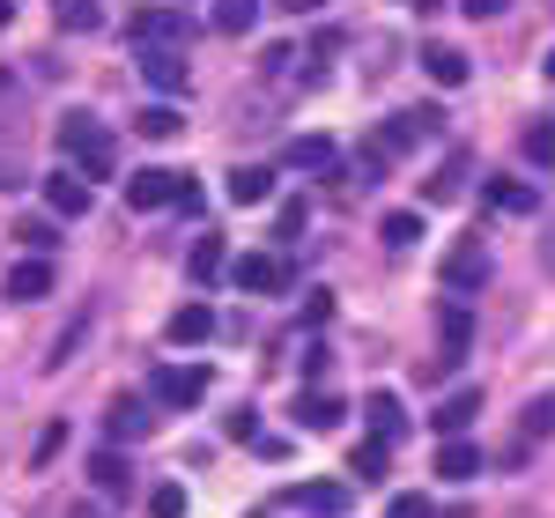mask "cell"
<instances>
[{"mask_svg": "<svg viewBox=\"0 0 555 518\" xmlns=\"http://www.w3.org/2000/svg\"><path fill=\"white\" fill-rule=\"evenodd\" d=\"M60 148L75 156V171H82V178H112V171H119V141L96 127V119H82V112L60 119Z\"/></svg>", "mask_w": 555, "mask_h": 518, "instance_id": "obj_1", "label": "cell"}, {"mask_svg": "<svg viewBox=\"0 0 555 518\" xmlns=\"http://www.w3.org/2000/svg\"><path fill=\"white\" fill-rule=\"evenodd\" d=\"M474 348V311L467 303H444V319H437V355H429V371L444 378V371H460Z\"/></svg>", "mask_w": 555, "mask_h": 518, "instance_id": "obj_2", "label": "cell"}, {"mask_svg": "<svg viewBox=\"0 0 555 518\" xmlns=\"http://www.w3.org/2000/svg\"><path fill=\"white\" fill-rule=\"evenodd\" d=\"M230 282H237L245 297H282V289H289V259L282 252H245V259H230Z\"/></svg>", "mask_w": 555, "mask_h": 518, "instance_id": "obj_3", "label": "cell"}, {"mask_svg": "<svg viewBox=\"0 0 555 518\" xmlns=\"http://www.w3.org/2000/svg\"><path fill=\"white\" fill-rule=\"evenodd\" d=\"M437 274H444V289H452V297L481 289V282H489V245H481V237H460V245L444 252V267H437Z\"/></svg>", "mask_w": 555, "mask_h": 518, "instance_id": "obj_4", "label": "cell"}, {"mask_svg": "<svg viewBox=\"0 0 555 518\" xmlns=\"http://www.w3.org/2000/svg\"><path fill=\"white\" fill-rule=\"evenodd\" d=\"M141 75H149V89H164V96H185L193 89V67H185L178 44H141Z\"/></svg>", "mask_w": 555, "mask_h": 518, "instance_id": "obj_5", "label": "cell"}, {"mask_svg": "<svg viewBox=\"0 0 555 518\" xmlns=\"http://www.w3.org/2000/svg\"><path fill=\"white\" fill-rule=\"evenodd\" d=\"M156 400H164V407H201V400H208V371H201V363H164V371H156Z\"/></svg>", "mask_w": 555, "mask_h": 518, "instance_id": "obj_6", "label": "cell"}, {"mask_svg": "<svg viewBox=\"0 0 555 518\" xmlns=\"http://www.w3.org/2000/svg\"><path fill=\"white\" fill-rule=\"evenodd\" d=\"M178 185H185V171H133L127 178V208H133V216H149V208H178Z\"/></svg>", "mask_w": 555, "mask_h": 518, "instance_id": "obj_7", "label": "cell"}, {"mask_svg": "<svg viewBox=\"0 0 555 518\" xmlns=\"http://www.w3.org/2000/svg\"><path fill=\"white\" fill-rule=\"evenodd\" d=\"M178 38H193V15L185 8H141L133 15V44H178Z\"/></svg>", "mask_w": 555, "mask_h": 518, "instance_id": "obj_8", "label": "cell"}, {"mask_svg": "<svg viewBox=\"0 0 555 518\" xmlns=\"http://www.w3.org/2000/svg\"><path fill=\"white\" fill-rule=\"evenodd\" d=\"M8 297H15V303H38V297H52V259H44V252H30V259H8Z\"/></svg>", "mask_w": 555, "mask_h": 518, "instance_id": "obj_9", "label": "cell"}, {"mask_svg": "<svg viewBox=\"0 0 555 518\" xmlns=\"http://www.w3.org/2000/svg\"><path fill=\"white\" fill-rule=\"evenodd\" d=\"M44 208H52L60 222H82V216H89V178L52 171V178H44Z\"/></svg>", "mask_w": 555, "mask_h": 518, "instance_id": "obj_10", "label": "cell"}, {"mask_svg": "<svg viewBox=\"0 0 555 518\" xmlns=\"http://www.w3.org/2000/svg\"><path fill=\"white\" fill-rule=\"evenodd\" d=\"M289 164H297V171H319V178H341V148H334L326 133H297V141H289Z\"/></svg>", "mask_w": 555, "mask_h": 518, "instance_id": "obj_11", "label": "cell"}, {"mask_svg": "<svg viewBox=\"0 0 555 518\" xmlns=\"http://www.w3.org/2000/svg\"><path fill=\"white\" fill-rule=\"evenodd\" d=\"M423 75H429L437 89H460V82L474 75V60L460 52V44H423Z\"/></svg>", "mask_w": 555, "mask_h": 518, "instance_id": "obj_12", "label": "cell"}, {"mask_svg": "<svg viewBox=\"0 0 555 518\" xmlns=\"http://www.w3.org/2000/svg\"><path fill=\"white\" fill-rule=\"evenodd\" d=\"M474 415H481V392L460 386L452 400H437V407H429V430H437V437H460V430L474 423Z\"/></svg>", "mask_w": 555, "mask_h": 518, "instance_id": "obj_13", "label": "cell"}, {"mask_svg": "<svg viewBox=\"0 0 555 518\" xmlns=\"http://www.w3.org/2000/svg\"><path fill=\"white\" fill-rule=\"evenodd\" d=\"M164 334H171L178 348H201V341L215 334V311H208L201 297H193V303H178V311H171V326H164Z\"/></svg>", "mask_w": 555, "mask_h": 518, "instance_id": "obj_14", "label": "cell"}, {"mask_svg": "<svg viewBox=\"0 0 555 518\" xmlns=\"http://www.w3.org/2000/svg\"><path fill=\"white\" fill-rule=\"evenodd\" d=\"M467 171H474V156H467V148H452V156H444V171L423 178V193L444 208V200H460V193H467Z\"/></svg>", "mask_w": 555, "mask_h": 518, "instance_id": "obj_15", "label": "cell"}, {"mask_svg": "<svg viewBox=\"0 0 555 518\" xmlns=\"http://www.w3.org/2000/svg\"><path fill=\"white\" fill-rule=\"evenodd\" d=\"M489 208H496V216H533V208H541V193H533V185H518V178H489Z\"/></svg>", "mask_w": 555, "mask_h": 518, "instance_id": "obj_16", "label": "cell"}, {"mask_svg": "<svg viewBox=\"0 0 555 518\" xmlns=\"http://www.w3.org/2000/svg\"><path fill=\"white\" fill-rule=\"evenodd\" d=\"M289 504H304V511H319V518H341L348 511V489H341V481H311V489H289Z\"/></svg>", "mask_w": 555, "mask_h": 518, "instance_id": "obj_17", "label": "cell"}, {"mask_svg": "<svg viewBox=\"0 0 555 518\" xmlns=\"http://www.w3.org/2000/svg\"><path fill=\"white\" fill-rule=\"evenodd\" d=\"M437 475H444V481H474V475H481V452H474L467 437H444V452H437Z\"/></svg>", "mask_w": 555, "mask_h": 518, "instance_id": "obj_18", "label": "cell"}, {"mask_svg": "<svg viewBox=\"0 0 555 518\" xmlns=\"http://www.w3.org/2000/svg\"><path fill=\"white\" fill-rule=\"evenodd\" d=\"M341 415H348V407L334 400V392H304V400H297V423H304V430H341Z\"/></svg>", "mask_w": 555, "mask_h": 518, "instance_id": "obj_19", "label": "cell"}, {"mask_svg": "<svg viewBox=\"0 0 555 518\" xmlns=\"http://www.w3.org/2000/svg\"><path fill=\"white\" fill-rule=\"evenodd\" d=\"M52 23L75 30V38H89V30H104V8H96V0H52Z\"/></svg>", "mask_w": 555, "mask_h": 518, "instance_id": "obj_20", "label": "cell"}, {"mask_svg": "<svg viewBox=\"0 0 555 518\" xmlns=\"http://www.w3.org/2000/svg\"><path fill=\"white\" fill-rule=\"evenodd\" d=\"M267 193H274V171H259V164H245V171H230V200H237V208H259Z\"/></svg>", "mask_w": 555, "mask_h": 518, "instance_id": "obj_21", "label": "cell"}, {"mask_svg": "<svg viewBox=\"0 0 555 518\" xmlns=\"http://www.w3.org/2000/svg\"><path fill=\"white\" fill-rule=\"evenodd\" d=\"M89 481H96V496H127V459H119V452H96V459H89Z\"/></svg>", "mask_w": 555, "mask_h": 518, "instance_id": "obj_22", "label": "cell"}, {"mask_svg": "<svg viewBox=\"0 0 555 518\" xmlns=\"http://www.w3.org/2000/svg\"><path fill=\"white\" fill-rule=\"evenodd\" d=\"M133 133L171 141V133H178V104H171V96H164V104H141V112H133Z\"/></svg>", "mask_w": 555, "mask_h": 518, "instance_id": "obj_23", "label": "cell"}, {"mask_svg": "<svg viewBox=\"0 0 555 518\" xmlns=\"http://www.w3.org/2000/svg\"><path fill=\"white\" fill-rule=\"evenodd\" d=\"M104 430L119 437V444H127V437H149V407H141V400H112V415H104Z\"/></svg>", "mask_w": 555, "mask_h": 518, "instance_id": "obj_24", "label": "cell"}, {"mask_svg": "<svg viewBox=\"0 0 555 518\" xmlns=\"http://www.w3.org/2000/svg\"><path fill=\"white\" fill-rule=\"evenodd\" d=\"M253 23H259V0H215V30L222 38H245Z\"/></svg>", "mask_w": 555, "mask_h": 518, "instance_id": "obj_25", "label": "cell"}, {"mask_svg": "<svg viewBox=\"0 0 555 518\" xmlns=\"http://www.w3.org/2000/svg\"><path fill=\"white\" fill-rule=\"evenodd\" d=\"M15 245H23V252H52V245H60V222H52V216L15 222Z\"/></svg>", "mask_w": 555, "mask_h": 518, "instance_id": "obj_26", "label": "cell"}, {"mask_svg": "<svg viewBox=\"0 0 555 518\" xmlns=\"http://www.w3.org/2000/svg\"><path fill=\"white\" fill-rule=\"evenodd\" d=\"M371 430H378L385 444L408 430V415H400V400H392V392H371Z\"/></svg>", "mask_w": 555, "mask_h": 518, "instance_id": "obj_27", "label": "cell"}, {"mask_svg": "<svg viewBox=\"0 0 555 518\" xmlns=\"http://www.w3.org/2000/svg\"><path fill=\"white\" fill-rule=\"evenodd\" d=\"M230 267V252H222V237H193V282H215Z\"/></svg>", "mask_w": 555, "mask_h": 518, "instance_id": "obj_28", "label": "cell"}, {"mask_svg": "<svg viewBox=\"0 0 555 518\" xmlns=\"http://www.w3.org/2000/svg\"><path fill=\"white\" fill-rule=\"evenodd\" d=\"M348 475H356V481H378L385 475V437H371V444L348 452Z\"/></svg>", "mask_w": 555, "mask_h": 518, "instance_id": "obj_29", "label": "cell"}, {"mask_svg": "<svg viewBox=\"0 0 555 518\" xmlns=\"http://www.w3.org/2000/svg\"><path fill=\"white\" fill-rule=\"evenodd\" d=\"M378 237L392 245V252H408V245L423 237V216H385V222H378Z\"/></svg>", "mask_w": 555, "mask_h": 518, "instance_id": "obj_30", "label": "cell"}, {"mask_svg": "<svg viewBox=\"0 0 555 518\" xmlns=\"http://www.w3.org/2000/svg\"><path fill=\"white\" fill-rule=\"evenodd\" d=\"M526 156H533V164H555V119H533V127H526Z\"/></svg>", "mask_w": 555, "mask_h": 518, "instance_id": "obj_31", "label": "cell"}, {"mask_svg": "<svg viewBox=\"0 0 555 518\" xmlns=\"http://www.w3.org/2000/svg\"><path fill=\"white\" fill-rule=\"evenodd\" d=\"M149 518H185V489H178V481H164V489L149 496Z\"/></svg>", "mask_w": 555, "mask_h": 518, "instance_id": "obj_32", "label": "cell"}, {"mask_svg": "<svg viewBox=\"0 0 555 518\" xmlns=\"http://www.w3.org/2000/svg\"><path fill=\"white\" fill-rule=\"evenodd\" d=\"M555 430V400H533L526 407V437H548Z\"/></svg>", "mask_w": 555, "mask_h": 518, "instance_id": "obj_33", "label": "cell"}, {"mask_svg": "<svg viewBox=\"0 0 555 518\" xmlns=\"http://www.w3.org/2000/svg\"><path fill=\"white\" fill-rule=\"evenodd\" d=\"M385 518H429V496H392Z\"/></svg>", "mask_w": 555, "mask_h": 518, "instance_id": "obj_34", "label": "cell"}, {"mask_svg": "<svg viewBox=\"0 0 555 518\" xmlns=\"http://www.w3.org/2000/svg\"><path fill=\"white\" fill-rule=\"evenodd\" d=\"M230 437H237V444H253V437H259V415H253V407H245V415H230Z\"/></svg>", "mask_w": 555, "mask_h": 518, "instance_id": "obj_35", "label": "cell"}, {"mask_svg": "<svg viewBox=\"0 0 555 518\" xmlns=\"http://www.w3.org/2000/svg\"><path fill=\"white\" fill-rule=\"evenodd\" d=\"M460 8H467L474 23H489V15H504V8H512V0H460Z\"/></svg>", "mask_w": 555, "mask_h": 518, "instance_id": "obj_36", "label": "cell"}, {"mask_svg": "<svg viewBox=\"0 0 555 518\" xmlns=\"http://www.w3.org/2000/svg\"><path fill=\"white\" fill-rule=\"evenodd\" d=\"M274 8H282V15H319L326 0H274Z\"/></svg>", "mask_w": 555, "mask_h": 518, "instance_id": "obj_37", "label": "cell"}, {"mask_svg": "<svg viewBox=\"0 0 555 518\" xmlns=\"http://www.w3.org/2000/svg\"><path fill=\"white\" fill-rule=\"evenodd\" d=\"M8 15H15V0H0V30H8Z\"/></svg>", "mask_w": 555, "mask_h": 518, "instance_id": "obj_38", "label": "cell"}, {"mask_svg": "<svg viewBox=\"0 0 555 518\" xmlns=\"http://www.w3.org/2000/svg\"><path fill=\"white\" fill-rule=\"evenodd\" d=\"M8 89H15V75H8V67H0V96H8Z\"/></svg>", "mask_w": 555, "mask_h": 518, "instance_id": "obj_39", "label": "cell"}, {"mask_svg": "<svg viewBox=\"0 0 555 518\" xmlns=\"http://www.w3.org/2000/svg\"><path fill=\"white\" fill-rule=\"evenodd\" d=\"M541 67H548V82H555V52H548V60H541Z\"/></svg>", "mask_w": 555, "mask_h": 518, "instance_id": "obj_40", "label": "cell"}, {"mask_svg": "<svg viewBox=\"0 0 555 518\" xmlns=\"http://www.w3.org/2000/svg\"><path fill=\"white\" fill-rule=\"evenodd\" d=\"M548 267H555V252H548Z\"/></svg>", "mask_w": 555, "mask_h": 518, "instance_id": "obj_41", "label": "cell"}]
</instances>
